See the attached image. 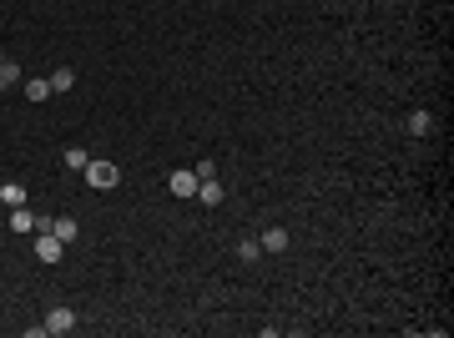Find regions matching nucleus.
<instances>
[{
  "instance_id": "obj_16",
  "label": "nucleus",
  "mask_w": 454,
  "mask_h": 338,
  "mask_svg": "<svg viewBox=\"0 0 454 338\" xmlns=\"http://www.w3.org/2000/svg\"><path fill=\"white\" fill-rule=\"evenodd\" d=\"M257 252H263L257 243H237V258H243V263H257Z\"/></svg>"
},
{
  "instance_id": "obj_4",
  "label": "nucleus",
  "mask_w": 454,
  "mask_h": 338,
  "mask_svg": "<svg viewBox=\"0 0 454 338\" xmlns=\"http://www.w3.org/2000/svg\"><path fill=\"white\" fill-rule=\"evenodd\" d=\"M71 328H76V313H71L66 303L46 313V333H71Z\"/></svg>"
},
{
  "instance_id": "obj_7",
  "label": "nucleus",
  "mask_w": 454,
  "mask_h": 338,
  "mask_svg": "<svg viewBox=\"0 0 454 338\" xmlns=\"http://www.w3.org/2000/svg\"><path fill=\"white\" fill-rule=\"evenodd\" d=\"M257 247H263V252H283V247H288V232H283V227H268L263 238H257Z\"/></svg>"
},
{
  "instance_id": "obj_12",
  "label": "nucleus",
  "mask_w": 454,
  "mask_h": 338,
  "mask_svg": "<svg viewBox=\"0 0 454 338\" xmlns=\"http://www.w3.org/2000/svg\"><path fill=\"white\" fill-rule=\"evenodd\" d=\"M26 96H31V101H46V96H56V91H51V81H26Z\"/></svg>"
},
{
  "instance_id": "obj_3",
  "label": "nucleus",
  "mask_w": 454,
  "mask_h": 338,
  "mask_svg": "<svg viewBox=\"0 0 454 338\" xmlns=\"http://www.w3.org/2000/svg\"><path fill=\"white\" fill-rule=\"evenodd\" d=\"M167 187H172V197H197V172H192V167H182V172L167 177Z\"/></svg>"
},
{
  "instance_id": "obj_8",
  "label": "nucleus",
  "mask_w": 454,
  "mask_h": 338,
  "mask_svg": "<svg viewBox=\"0 0 454 338\" xmlns=\"http://www.w3.org/2000/svg\"><path fill=\"white\" fill-rule=\"evenodd\" d=\"M0 202H6V207H26V187H20V182H6V187H0Z\"/></svg>"
},
{
  "instance_id": "obj_2",
  "label": "nucleus",
  "mask_w": 454,
  "mask_h": 338,
  "mask_svg": "<svg viewBox=\"0 0 454 338\" xmlns=\"http://www.w3.org/2000/svg\"><path fill=\"white\" fill-rule=\"evenodd\" d=\"M61 252H66V243H61L51 227H36V258L40 263H61Z\"/></svg>"
},
{
  "instance_id": "obj_9",
  "label": "nucleus",
  "mask_w": 454,
  "mask_h": 338,
  "mask_svg": "<svg viewBox=\"0 0 454 338\" xmlns=\"http://www.w3.org/2000/svg\"><path fill=\"white\" fill-rule=\"evenodd\" d=\"M86 162L91 157H86L81 146H66V152H61V167H71V172H86Z\"/></svg>"
},
{
  "instance_id": "obj_11",
  "label": "nucleus",
  "mask_w": 454,
  "mask_h": 338,
  "mask_svg": "<svg viewBox=\"0 0 454 338\" xmlns=\"http://www.w3.org/2000/svg\"><path fill=\"white\" fill-rule=\"evenodd\" d=\"M71 86H76V71H71V66H61V71L51 76V91H71Z\"/></svg>"
},
{
  "instance_id": "obj_5",
  "label": "nucleus",
  "mask_w": 454,
  "mask_h": 338,
  "mask_svg": "<svg viewBox=\"0 0 454 338\" xmlns=\"http://www.w3.org/2000/svg\"><path fill=\"white\" fill-rule=\"evenodd\" d=\"M40 217L31 213V207H10V232H36Z\"/></svg>"
},
{
  "instance_id": "obj_13",
  "label": "nucleus",
  "mask_w": 454,
  "mask_h": 338,
  "mask_svg": "<svg viewBox=\"0 0 454 338\" xmlns=\"http://www.w3.org/2000/svg\"><path fill=\"white\" fill-rule=\"evenodd\" d=\"M429 126H434V121H429V112H414V116H409V132H414V137H424Z\"/></svg>"
},
{
  "instance_id": "obj_1",
  "label": "nucleus",
  "mask_w": 454,
  "mask_h": 338,
  "mask_svg": "<svg viewBox=\"0 0 454 338\" xmlns=\"http://www.w3.org/2000/svg\"><path fill=\"white\" fill-rule=\"evenodd\" d=\"M86 182H91L96 192H106V187L121 182V167L116 162H86Z\"/></svg>"
},
{
  "instance_id": "obj_6",
  "label": "nucleus",
  "mask_w": 454,
  "mask_h": 338,
  "mask_svg": "<svg viewBox=\"0 0 454 338\" xmlns=\"http://www.w3.org/2000/svg\"><path fill=\"white\" fill-rule=\"evenodd\" d=\"M197 202H202V207H218V202H222V182H218V177L197 182Z\"/></svg>"
},
{
  "instance_id": "obj_14",
  "label": "nucleus",
  "mask_w": 454,
  "mask_h": 338,
  "mask_svg": "<svg viewBox=\"0 0 454 338\" xmlns=\"http://www.w3.org/2000/svg\"><path fill=\"white\" fill-rule=\"evenodd\" d=\"M192 172H197V182H207V177H218V162H207V157H202L197 167H192Z\"/></svg>"
},
{
  "instance_id": "obj_18",
  "label": "nucleus",
  "mask_w": 454,
  "mask_h": 338,
  "mask_svg": "<svg viewBox=\"0 0 454 338\" xmlns=\"http://www.w3.org/2000/svg\"><path fill=\"white\" fill-rule=\"evenodd\" d=\"M0 91H6V86H0Z\"/></svg>"
},
{
  "instance_id": "obj_10",
  "label": "nucleus",
  "mask_w": 454,
  "mask_h": 338,
  "mask_svg": "<svg viewBox=\"0 0 454 338\" xmlns=\"http://www.w3.org/2000/svg\"><path fill=\"white\" fill-rule=\"evenodd\" d=\"M51 232H56L61 243H71V238H76L81 227H76V217H51Z\"/></svg>"
},
{
  "instance_id": "obj_17",
  "label": "nucleus",
  "mask_w": 454,
  "mask_h": 338,
  "mask_svg": "<svg viewBox=\"0 0 454 338\" xmlns=\"http://www.w3.org/2000/svg\"><path fill=\"white\" fill-rule=\"evenodd\" d=\"M0 66H6V56H0Z\"/></svg>"
},
{
  "instance_id": "obj_15",
  "label": "nucleus",
  "mask_w": 454,
  "mask_h": 338,
  "mask_svg": "<svg viewBox=\"0 0 454 338\" xmlns=\"http://www.w3.org/2000/svg\"><path fill=\"white\" fill-rule=\"evenodd\" d=\"M10 81H20V66H15V61H6V66H0V86H10Z\"/></svg>"
}]
</instances>
